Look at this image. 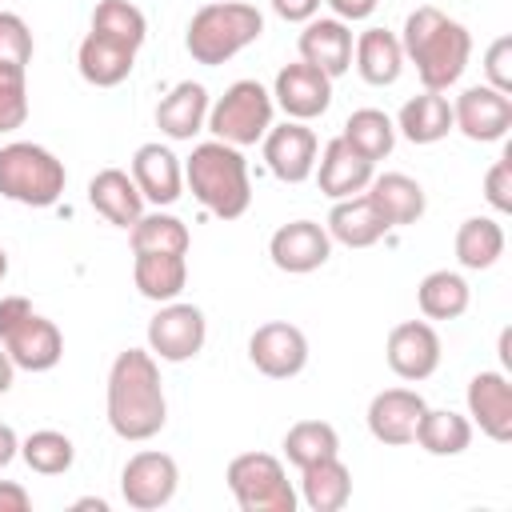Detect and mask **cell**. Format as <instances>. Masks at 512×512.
Returning <instances> with one entry per match:
<instances>
[{
  "label": "cell",
  "mask_w": 512,
  "mask_h": 512,
  "mask_svg": "<svg viewBox=\"0 0 512 512\" xmlns=\"http://www.w3.org/2000/svg\"><path fill=\"white\" fill-rule=\"evenodd\" d=\"M108 424L120 440H152L168 424L160 364L148 348H124L108 368Z\"/></svg>",
  "instance_id": "6da1fadb"
},
{
  "label": "cell",
  "mask_w": 512,
  "mask_h": 512,
  "mask_svg": "<svg viewBox=\"0 0 512 512\" xmlns=\"http://www.w3.org/2000/svg\"><path fill=\"white\" fill-rule=\"evenodd\" d=\"M400 48H404V60L416 64L420 84L428 92H444L464 76L468 56H472V36L448 12L432 8V4H420L404 20Z\"/></svg>",
  "instance_id": "7a4b0ae2"
},
{
  "label": "cell",
  "mask_w": 512,
  "mask_h": 512,
  "mask_svg": "<svg viewBox=\"0 0 512 512\" xmlns=\"http://www.w3.org/2000/svg\"><path fill=\"white\" fill-rule=\"evenodd\" d=\"M184 184L220 220H236L252 204L248 160L236 144H224V140H204L192 148V156L184 160Z\"/></svg>",
  "instance_id": "3957f363"
},
{
  "label": "cell",
  "mask_w": 512,
  "mask_h": 512,
  "mask_svg": "<svg viewBox=\"0 0 512 512\" xmlns=\"http://www.w3.org/2000/svg\"><path fill=\"white\" fill-rule=\"evenodd\" d=\"M264 32V16L256 12V4L244 0H216L204 4L184 32V48L196 64L204 68H220L228 64L236 52H244L248 44H256Z\"/></svg>",
  "instance_id": "277c9868"
},
{
  "label": "cell",
  "mask_w": 512,
  "mask_h": 512,
  "mask_svg": "<svg viewBox=\"0 0 512 512\" xmlns=\"http://www.w3.org/2000/svg\"><path fill=\"white\" fill-rule=\"evenodd\" d=\"M68 184L64 160H56L44 144L32 140H12L0 148V196L28 204V208H48L60 200Z\"/></svg>",
  "instance_id": "5b68a950"
},
{
  "label": "cell",
  "mask_w": 512,
  "mask_h": 512,
  "mask_svg": "<svg viewBox=\"0 0 512 512\" xmlns=\"http://www.w3.org/2000/svg\"><path fill=\"white\" fill-rule=\"evenodd\" d=\"M0 344L12 356V364L24 372H48L64 356L60 328L48 316H40L24 296L0 300Z\"/></svg>",
  "instance_id": "8992f818"
},
{
  "label": "cell",
  "mask_w": 512,
  "mask_h": 512,
  "mask_svg": "<svg viewBox=\"0 0 512 512\" xmlns=\"http://www.w3.org/2000/svg\"><path fill=\"white\" fill-rule=\"evenodd\" d=\"M272 92L260 80H236L224 88V96L216 104H208V132L212 140L248 148L256 140H264V132L272 128Z\"/></svg>",
  "instance_id": "52a82bcc"
},
{
  "label": "cell",
  "mask_w": 512,
  "mask_h": 512,
  "mask_svg": "<svg viewBox=\"0 0 512 512\" xmlns=\"http://www.w3.org/2000/svg\"><path fill=\"white\" fill-rule=\"evenodd\" d=\"M224 480H228V492L240 504V512H296L300 496H296L284 464L268 452L232 456Z\"/></svg>",
  "instance_id": "ba28073f"
},
{
  "label": "cell",
  "mask_w": 512,
  "mask_h": 512,
  "mask_svg": "<svg viewBox=\"0 0 512 512\" xmlns=\"http://www.w3.org/2000/svg\"><path fill=\"white\" fill-rule=\"evenodd\" d=\"M208 340V320L196 304L168 300L152 320H148V352L164 364H184L192 360Z\"/></svg>",
  "instance_id": "9c48e42d"
},
{
  "label": "cell",
  "mask_w": 512,
  "mask_h": 512,
  "mask_svg": "<svg viewBox=\"0 0 512 512\" xmlns=\"http://www.w3.org/2000/svg\"><path fill=\"white\" fill-rule=\"evenodd\" d=\"M180 488V468L168 452L144 448L136 456H128L124 472H120V496L128 508L136 512H156L164 508Z\"/></svg>",
  "instance_id": "30bf717a"
},
{
  "label": "cell",
  "mask_w": 512,
  "mask_h": 512,
  "mask_svg": "<svg viewBox=\"0 0 512 512\" xmlns=\"http://www.w3.org/2000/svg\"><path fill=\"white\" fill-rule=\"evenodd\" d=\"M248 360L268 380H292L308 364V336L288 320H268L248 336Z\"/></svg>",
  "instance_id": "8fae6325"
},
{
  "label": "cell",
  "mask_w": 512,
  "mask_h": 512,
  "mask_svg": "<svg viewBox=\"0 0 512 512\" xmlns=\"http://www.w3.org/2000/svg\"><path fill=\"white\" fill-rule=\"evenodd\" d=\"M452 128H460L476 144L504 140L512 128V96L496 92L492 84H472L452 104Z\"/></svg>",
  "instance_id": "7c38bea8"
},
{
  "label": "cell",
  "mask_w": 512,
  "mask_h": 512,
  "mask_svg": "<svg viewBox=\"0 0 512 512\" xmlns=\"http://www.w3.org/2000/svg\"><path fill=\"white\" fill-rule=\"evenodd\" d=\"M316 152H320V140L304 120H284L264 132V160L272 176L284 184H304L316 168Z\"/></svg>",
  "instance_id": "4fadbf2b"
},
{
  "label": "cell",
  "mask_w": 512,
  "mask_h": 512,
  "mask_svg": "<svg viewBox=\"0 0 512 512\" xmlns=\"http://www.w3.org/2000/svg\"><path fill=\"white\" fill-rule=\"evenodd\" d=\"M272 104H280V112L288 120H316L332 104V76H324L320 68H312L304 60L284 64L272 84Z\"/></svg>",
  "instance_id": "5bb4252c"
},
{
  "label": "cell",
  "mask_w": 512,
  "mask_h": 512,
  "mask_svg": "<svg viewBox=\"0 0 512 512\" xmlns=\"http://www.w3.org/2000/svg\"><path fill=\"white\" fill-rule=\"evenodd\" d=\"M268 256L280 272H292V276H304V272H316L328 264L332 256V236L324 224L316 220H292V224H280L268 240Z\"/></svg>",
  "instance_id": "9a60e30c"
},
{
  "label": "cell",
  "mask_w": 512,
  "mask_h": 512,
  "mask_svg": "<svg viewBox=\"0 0 512 512\" xmlns=\"http://www.w3.org/2000/svg\"><path fill=\"white\" fill-rule=\"evenodd\" d=\"M384 356L400 380H428L440 368V336L428 320H404L388 332Z\"/></svg>",
  "instance_id": "2e32d148"
},
{
  "label": "cell",
  "mask_w": 512,
  "mask_h": 512,
  "mask_svg": "<svg viewBox=\"0 0 512 512\" xmlns=\"http://www.w3.org/2000/svg\"><path fill=\"white\" fill-rule=\"evenodd\" d=\"M424 396L412 388H384L372 396L368 404V432L388 444V448H404L416 440V424L424 416Z\"/></svg>",
  "instance_id": "e0dca14e"
},
{
  "label": "cell",
  "mask_w": 512,
  "mask_h": 512,
  "mask_svg": "<svg viewBox=\"0 0 512 512\" xmlns=\"http://www.w3.org/2000/svg\"><path fill=\"white\" fill-rule=\"evenodd\" d=\"M352 44H356L352 40V28L344 20H336V16H312L304 24L300 40H296L300 60L312 64V68H320L332 80L352 68Z\"/></svg>",
  "instance_id": "ac0fdd59"
},
{
  "label": "cell",
  "mask_w": 512,
  "mask_h": 512,
  "mask_svg": "<svg viewBox=\"0 0 512 512\" xmlns=\"http://www.w3.org/2000/svg\"><path fill=\"white\" fill-rule=\"evenodd\" d=\"M468 416L496 444L512 440V384L508 372H476L468 380Z\"/></svg>",
  "instance_id": "d6986e66"
},
{
  "label": "cell",
  "mask_w": 512,
  "mask_h": 512,
  "mask_svg": "<svg viewBox=\"0 0 512 512\" xmlns=\"http://www.w3.org/2000/svg\"><path fill=\"white\" fill-rule=\"evenodd\" d=\"M144 196V204H156V208H168L180 200L184 192V168L176 160L172 148L164 144H140L136 156H132V172H128Z\"/></svg>",
  "instance_id": "ffe728a7"
},
{
  "label": "cell",
  "mask_w": 512,
  "mask_h": 512,
  "mask_svg": "<svg viewBox=\"0 0 512 512\" xmlns=\"http://www.w3.org/2000/svg\"><path fill=\"white\" fill-rule=\"evenodd\" d=\"M316 180H320V192L332 196V200H344V196H356L368 188V180L376 176L372 172V160H364L356 148H348L344 136H332L324 144V152H316Z\"/></svg>",
  "instance_id": "44dd1931"
},
{
  "label": "cell",
  "mask_w": 512,
  "mask_h": 512,
  "mask_svg": "<svg viewBox=\"0 0 512 512\" xmlns=\"http://www.w3.org/2000/svg\"><path fill=\"white\" fill-rule=\"evenodd\" d=\"M88 204L116 228H132L144 216V196L124 168H100L88 180Z\"/></svg>",
  "instance_id": "7402d4cb"
},
{
  "label": "cell",
  "mask_w": 512,
  "mask_h": 512,
  "mask_svg": "<svg viewBox=\"0 0 512 512\" xmlns=\"http://www.w3.org/2000/svg\"><path fill=\"white\" fill-rule=\"evenodd\" d=\"M364 196L372 200V208L380 212V220L388 228H404V224H416L424 216V188L420 180L404 176V172H384V176H372Z\"/></svg>",
  "instance_id": "603a6c76"
},
{
  "label": "cell",
  "mask_w": 512,
  "mask_h": 512,
  "mask_svg": "<svg viewBox=\"0 0 512 512\" xmlns=\"http://www.w3.org/2000/svg\"><path fill=\"white\" fill-rule=\"evenodd\" d=\"M352 60H356V72L364 84L372 88H388L400 80L404 72V48H400V36L388 32V28H364L352 44Z\"/></svg>",
  "instance_id": "cb8c5ba5"
},
{
  "label": "cell",
  "mask_w": 512,
  "mask_h": 512,
  "mask_svg": "<svg viewBox=\"0 0 512 512\" xmlns=\"http://www.w3.org/2000/svg\"><path fill=\"white\" fill-rule=\"evenodd\" d=\"M132 64H136V52L128 44H116L100 32H88L76 48V68L88 84L96 88H116L132 76Z\"/></svg>",
  "instance_id": "d4e9b609"
},
{
  "label": "cell",
  "mask_w": 512,
  "mask_h": 512,
  "mask_svg": "<svg viewBox=\"0 0 512 512\" xmlns=\"http://www.w3.org/2000/svg\"><path fill=\"white\" fill-rule=\"evenodd\" d=\"M208 120V88L196 80H180L160 104H156V128L168 140H192Z\"/></svg>",
  "instance_id": "484cf974"
},
{
  "label": "cell",
  "mask_w": 512,
  "mask_h": 512,
  "mask_svg": "<svg viewBox=\"0 0 512 512\" xmlns=\"http://www.w3.org/2000/svg\"><path fill=\"white\" fill-rule=\"evenodd\" d=\"M384 232H388V224L380 220V212L372 208V200L364 192L336 200L328 212V236L340 240L344 248H372Z\"/></svg>",
  "instance_id": "4316f807"
},
{
  "label": "cell",
  "mask_w": 512,
  "mask_h": 512,
  "mask_svg": "<svg viewBox=\"0 0 512 512\" xmlns=\"http://www.w3.org/2000/svg\"><path fill=\"white\" fill-rule=\"evenodd\" d=\"M392 124L412 144H436V140H444L452 132V104H448V96L424 88L420 96L404 100V108H400V116Z\"/></svg>",
  "instance_id": "83f0119b"
},
{
  "label": "cell",
  "mask_w": 512,
  "mask_h": 512,
  "mask_svg": "<svg viewBox=\"0 0 512 512\" xmlns=\"http://www.w3.org/2000/svg\"><path fill=\"white\" fill-rule=\"evenodd\" d=\"M348 496H352V472L340 456L300 468V500L312 512H340L348 504Z\"/></svg>",
  "instance_id": "f1b7e54d"
},
{
  "label": "cell",
  "mask_w": 512,
  "mask_h": 512,
  "mask_svg": "<svg viewBox=\"0 0 512 512\" xmlns=\"http://www.w3.org/2000/svg\"><path fill=\"white\" fill-rule=\"evenodd\" d=\"M132 280H136V288H140L144 300L168 304L188 284V260L176 256V252H136Z\"/></svg>",
  "instance_id": "f546056e"
},
{
  "label": "cell",
  "mask_w": 512,
  "mask_h": 512,
  "mask_svg": "<svg viewBox=\"0 0 512 512\" xmlns=\"http://www.w3.org/2000/svg\"><path fill=\"white\" fill-rule=\"evenodd\" d=\"M412 444H420L428 456H460L472 444V420L452 408H424Z\"/></svg>",
  "instance_id": "4dcf8cb0"
},
{
  "label": "cell",
  "mask_w": 512,
  "mask_h": 512,
  "mask_svg": "<svg viewBox=\"0 0 512 512\" xmlns=\"http://www.w3.org/2000/svg\"><path fill=\"white\" fill-rule=\"evenodd\" d=\"M504 256V228L492 216H468L456 228V260L468 272H484Z\"/></svg>",
  "instance_id": "1f68e13d"
},
{
  "label": "cell",
  "mask_w": 512,
  "mask_h": 512,
  "mask_svg": "<svg viewBox=\"0 0 512 512\" xmlns=\"http://www.w3.org/2000/svg\"><path fill=\"white\" fill-rule=\"evenodd\" d=\"M468 300H472L468 280L460 272H448V268L428 272L416 288V304L428 320H456V316L468 312Z\"/></svg>",
  "instance_id": "d6a6232c"
},
{
  "label": "cell",
  "mask_w": 512,
  "mask_h": 512,
  "mask_svg": "<svg viewBox=\"0 0 512 512\" xmlns=\"http://www.w3.org/2000/svg\"><path fill=\"white\" fill-rule=\"evenodd\" d=\"M344 140H348V148H356L364 160H384L392 148H396V124H392V116L388 112H380V108H356L348 120H344V132H340Z\"/></svg>",
  "instance_id": "836d02e7"
},
{
  "label": "cell",
  "mask_w": 512,
  "mask_h": 512,
  "mask_svg": "<svg viewBox=\"0 0 512 512\" xmlns=\"http://www.w3.org/2000/svg\"><path fill=\"white\" fill-rule=\"evenodd\" d=\"M128 240H132V252H176V256H188V244H192L188 224L168 212H144L128 228Z\"/></svg>",
  "instance_id": "e575fe53"
},
{
  "label": "cell",
  "mask_w": 512,
  "mask_h": 512,
  "mask_svg": "<svg viewBox=\"0 0 512 512\" xmlns=\"http://www.w3.org/2000/svg\"><path fill=\"white\" fill-rule=\"evenodd\" d=\"M284 456H288V464H296V468H308V464H316V460L340 456V432H336L328 420H296V424L284 432Z\"/></svg>",
  "instance_id": "d590c367"
},
{
  "label": "cell",
  "mask_w": 512,
  "mask_h": 512,
  "mask_svg": "<svg viewBox=\"0 0 512 512\" xmlns=\"http://www.w3.org/2000/svg\"><path fill=\"white\" fill-rule=\"evenodd\" d=\"M92 32H100V36H108V40L128 44L132 52H140V44L148 40V20L128 0H100L92 8Z\"/></svg>",
  "instance_id": "8d00e7d4"
},
{
  "label": "cell",
  "mask_w": 512,
  "mask_h": 512,
  "mask_svg": "<svg viewBox=\"0 0 512 512\" xmlns=\"http://www.w3.org/2000/svg\"><path fill=\"white\" fill-rule=\"evenodd\" d=\"M20 456L40 476H64L76 460V444L56 428H40V432H28L20 440Z\"/></svg>",
  "instance_id": "74e56055"
},
{
  "label": "cell",
  "mask_w": 512,
  "mask_h": 512,
  "mask_svg": "<svg viewBox=\"0 0 512 512\" xmlns=\"http://www.w3.org/2000/svg\"><path fill=\"white\" fill-rule=\"evenodd\" d=\"M28 120V68L0 64V132H16Z\"/></svg>",
  "instance_id": "f35d334b"
},
{
  "label": "cell",
  "mask_w": 512,
  "mask_h": 512,
  "mask_svg": "<svg viewBox=\"0 0 512 512\" xmlns=\"http://www.w3.org/2000/svg\"><path fill=\"white\" fill-rule=\"evenodd\" d=\"M0 64H32V32L24 24V16L4 12L0 8Z\"/></svg>",
  "instance_id": "ab89813d"
},
{
  "label": "cell",
  "mask_w": 512,
  "mask_h": 512,
  "mask_svg": "<svg viewBox=\"0 0 512 512\" xmlns=\"http://www.w3.org/2000/svg\"><path fill=\"white\" fill-rule=\"evenodd\" d=\"M484 200L504 216L512 212V152H504L488 172H484Z\"/></svg>",
  "instance_id": "60d3db41"
},
{
  "label": "cell",
  "mask_w": 512,
  "mask_h": 512,
  "mask_svg": "<svg viewBox=\"0 0 512 512\" xmlns=\"http://www.w3.org/2000/svg\"><path fill=\"white\" fill-rule=\"evenodd\" d=\"M484 76L496 92H512V36H496L484 52Z\"/></svg>",
  "instance_id": "b9f144b4"
},
{
  "label": "cell",
  "mask_w": 512,
  "mask_h": 512,
  "mask_svg": "<svg viewBox=\"0 0 512 512\" xmlns=\"http://www.w3.org/2000/svg\"><path fill=\"white\" fill-rule=\"evenodd\" d=\"M272 12L288 24H308L320 12V0H272Z\"/></svg>",
  "instance_id": "7bdbcfd3"
},
{
  "label": "cell",
  "mask_w": 512,
  "mask_h": 512,
  "mask_svg": "<svg viewBox=\"0 0 512 512\" xmlns=\"http://www.w3.org/2000/svg\"><path fill=\"white\" fill-rule=\"evenodd\" d=\"M324 4L336 12V20L352 24V20H368V16L376 12V4H380V0H324Z\"/></svg>",
  "instance_id": "ee69618b"
},
{
  "label": "cell",
  "mask_w": 512,
  "mask_h": 512,
  "mask_svg": "<svg viewBox=\"0 0 512 512\" xmlns=\"http://www.w3.org/2000/svg\"><path fill=\"white\" fill-rule=\"evenodd\" d=\"M28 508H32L28 488L16 480H0V512H28Z\"/></svg>",
  "instance_id": "f6af8a7d"
},
{
  "label": "cell",
  "mask_w": 512,
  "mask_h": 512,
  "mask_svg": "<svg viewBox=\"0 0 512 512\" xmlns=\"http://www.w3.org/2000/svg\"><path fill=\"white\" fill-rule=\"evenodd\" d=\"M20 456V436L12 432V424H0V468H8Z\"/></svg>",
  "instance_id": "bcb514c9"
},
{
  "label": "cell",
  "mask_w": 512,
  "mask_h": 512,
  "mask_svg": "<svg viewBox=\"0 0 512 512\" xmlns=\"http://www.w3.org/2000/svg\"><path fill=\"white\" fill-rule=\"evenodd\" d=\"M12 380H16V364H12V356H8L4 344H0V396L12 388Z\"/></svg>",
  "instance_id": "7dc6e473"
},
{
  "label": "cell",
  "mask_w": 512,
  "mask_h": 512,
  "mask_svg": "<svg viewBox=\"0 0 512 512\" xmlns=\"http://www.w3.org/2000/svg\"><path fill=\"white\" fill-rule=\"evenodd\" d=\"M72 512H108V500L104 496H84L72 504Z\"/></svg>",
  "instance_id": "c3c4849f"
},
{
  "label": "cell",
  "mask_w": 512,
  "mask_h": 512,
  "mask_svg": "<svg viewBox=\"0 0 512 512\" xmlns=\"http://www.w3.org/2000/svg\"><path fill=\"white\" fill-rule=\"evenodd\" d=\"M8 276V256H4V248H0V280Z\"/></svg>",
  "instance_id": "681fc988"
}]
</instances>
